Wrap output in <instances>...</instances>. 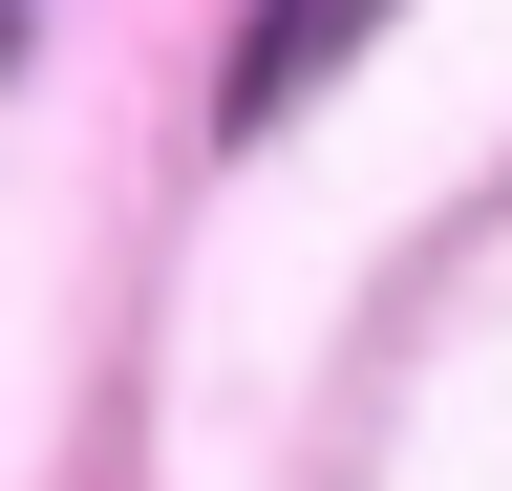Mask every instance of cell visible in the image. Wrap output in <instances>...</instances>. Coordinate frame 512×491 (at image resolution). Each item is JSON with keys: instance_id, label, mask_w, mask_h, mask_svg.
Masks as SVG:
<instances>
[{"instance_id": "obj_1", "label": "cell", "mask_w": 512, "mask_h": 491, "mask_svg": "<svg viewBox=\"0 0 512 491\" xmlns=\"http://www.w3.org/2000/svg\"><path fill=\"white\" fill-rule=\"evenodd\" d=\"M363 22H384V0H278V22H256V43H235V129H278V107H299L320 65H342V43H363Z\"/></svg>"}]
</instances>
